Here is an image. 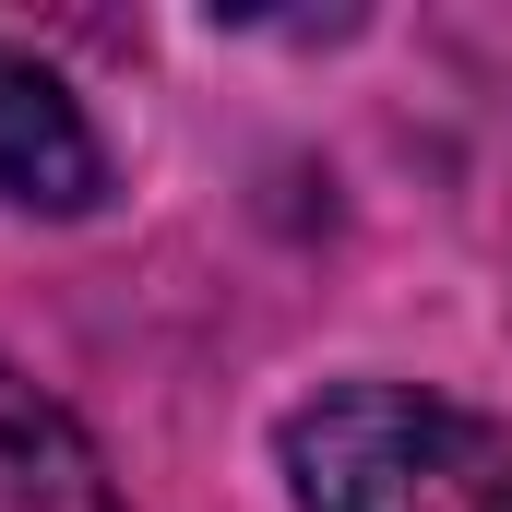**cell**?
I'll return each mask as SVG.
<instances>
[{
    "label": "cell",
    "instance_id": "1",
    "mask_svg": "<svg viewBox=\"0 0 512 512\" xmlns=\"http://www.w3.org/2000/svg\"><path fill=\"white\" fill-rule=\"evenodd\" d=\"M298 512H512V429L429 382H322L274 417Z\"/></svg>",
    "mask_w": 512,
    "mask_h": 512
},
{
    "label": "cell",
    "instance_id": "2",
    "mask_svg": "<svg viewBox=\"0 0 512 512\" xmlns=\"http://www.w3.org/2000/svg\"><path fill=\"white\" fill-rule=\"evenodd\" d=\"M108 203V143L84 96L0 36V215H96Z\"/></svg>",
    "mask_w": 512,
    "mask_h": 512
},
{
    "label": "cell",
    "instance_id": "3",
    "mask_svg": "<svg viewBox=\"0 0 512 512\" xmlns=\"http://www.w3.org/2000/svg\"><path fill=\"white\" fill-rule=\"evenodd\" d=\"M0 512H131L96 429L0 358Z\"/></svg>",
    "mask_w": 512,
    "mask_h": 512
}]
</instances>
